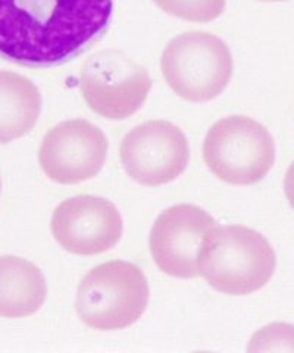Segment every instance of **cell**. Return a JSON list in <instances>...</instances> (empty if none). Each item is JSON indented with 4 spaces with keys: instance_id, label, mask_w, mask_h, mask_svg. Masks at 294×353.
Listing matches in <instances>:
<instances>
[{
    "instance_id": "6",
    "label": "cell",
    "mask_w": 294,
    "mask_h": 353,
    "mask_svg": "<svg viewBox=\"0 0 294 353\" xmlns=\"http://www.w3.org/2000/svg\"><path fill=\"white\" fill-rule=\"evenodd\" d=\"M81 94L89 108L107 119L121 121L143 106L151 80L143 66L123 52L94 53L81 66Z\"/></svg>"
},
{
    "instance_id": "4",
    "label": "cell",
    "mask_w": 294,
    "mask_h": 353,
    "mask_svg": "<svg viewBox=\"0 0 294 353\" xmlns=\"http://www.w3.org/2000/svg\"><path fill=\"white\" fill-rule=\"evenodd\" d=\"M160 66L174 93L189 102L203 103L227 88L233 75V57L220 37L189 31L167 44Z\"/></svg>"
},
{
    "instance_id": "15",
    "label": "cell",
    "mask_w": 294,
    "mask_h": 353,
    "mask_svg": "<svg viewBox=\"0 0 294 353\" xmlns=\"http://www.w3.org/2000/svg\"><path fill=\"white\" fill-rule=\"evenodd\" d=\"M262 2H284V0H262Z\"/></svg>"
},
{
    "instance_id": "10",
    "label": "cell",
    "mask_w": 294,
    "mask_h": 353,
    "mask_svg": "<svg viewBox=\"0 0 294 353\" xmlns=\"http://www.w3.org/2000/svg\"><path fill=\"white\" fill-rule=\"evenodd\" d=\"M215 219L194 205H176L163 211L150 231V253L156 267L171 277H199L198 252Z\"/></svg>"
},
{
    "instance_id": "2",
    "label": "cell",
    "mask_w": 294,
    "mask_h": 353,
    "mask_svg": "<svg viewBox=\"0 0 294 353\" xmlns=\"http://www.w3.org/2000/svg\"><path fill=\"white\" fill-rule=\"evenodd\" d=\"M275 267V252L265 236L243 225H215L198 252L199 274L215 290L231 296L260 290Z\"/></svg>"
},
{
    "instance_id": "14",
    "label": "cell",
    "mask_w": 294,
    "mask_h": 353,
    "mask_svg": "<svg viewBox=\"0 0 294 353\" xmlns=\"http://www.w3.org/2000/svg\"><path fill=\"white\" fill-rule=\"evenodd\" d=\"M284 192L291 208L294 209V162L290 165V168L284 176Z\"/></svg>"
},
{
    "instance_id": "12",
    "label": "cell",
    "mask_w": 294,
    "mask_h": 353,
    "mask_svg": "<svg viewBox=\"0 0 294 353\" xmlns=\"http://www.w3.org/2000/svg\"><path fill=\"white\" fill-rule=\"evenodd\" d=\"M41 112V94L27 77L0 71V145L25 136Z\"/></svg>"
},
{
    "instance_id": "5",
    "label": "cell",
    "mask_w": 294,
    "mask_h": 353,
    "mask_svg": "<svg viewBox=\"0 0 294 353\" xmlns=\"http://www.w3.org/2000/svg\"><path fill=\"white\" fill-rule=\"evenodd\" d=\"M203 159L212 174L233 185L264 180L275 162V143L258 121L233 115L215 123L203 141Z\"/></svg>"
},
{
    "instance_id": "1",
    "label": "cell",
    "mask_w": 294,
    "mask_h": 353,
    "mask_svg": "<svg viewBox=\"0 0 294 353\" xmlns=\"http://www.w3.org/2000/svg\"><path fill=\"white\" fill-rule=\"evenodd\" d=\"M114 0H0V57L54 66L81 54L107 30Z\"/></svg>"
},
{
    "instance_id": "8",
    "label": "cell",
    "mask_w": 294,
    "mask_h": 353,
    "mask_svg": "<svg viewBox=\"0 0 294 353\" xmlns=\"http://www.w3.org/2000/svg\"><path fill=\"white\" fill-rule=\"evenodd\" d=\"M107 148V139L99 127L85 119H68L43 139L39 162L50 180L77 184L101 172Z\"/></svg>"
},
{
    "instance_id": "17",
    "label": "cell",
    "mask_w": 294,
    "mask_h": 353,
    "mask_svg": "<svg viewBox=\"0 0 294 353\" xmlns=\"http://www.w3.org/2000/svg\"><path fill=\"white\" fill-rule=\"evenodd\" d=\"M154 2H158V0H154Z\"/></svg>"
},
{
    "instance_id": "3",
    "label": "cell",
    "mask_w": 294,
    "mask_h": 353,
    "mask_svg": "<svg viewBox=\"0 0 294 353\" xmlns=\"http://www.w3.org/2000/svg\"><path fill=\"white\" fill-rule=\"evenodd\" d=\"M149 303V284L137 265L114 261L93 268L81 280L75 309L94 330L112 331L133 325Z\"/></svg>"
},
{
    "instance_id": "9",
    "label": "cell",
    "mask_w": 294,
    "mask_h": 353,
    "mask_svg": "<svg viewBox=\"0 0 294 353\" xmlns=\"http://www.w3.org/2000/svg\"><path fill=\"white\" fill-rule=\"evenodd\" d=\"M116 206L102 197L77 196L62 202L52 216V233L59 245L80 256L112 249L123 236Z\"/></svg>"
},
{
    "instance_id": "13",
    "label": "cell",
    "mask_w": 294,
    "mask_h": 353,
    "mask_svg": "<svg viewBox=\"0 0 294 353\" xmlns=\"http://www.w3.org/2000/svg\"><path fill=\"white\" fill-rule=\"evenodd\" d=\"M247 352H294V325L275 323L259 330Z\"/></svg>"
},
{
    "instance_id": "7",
    "label": "cell",
    "mask_w": 294,
    "mask_h": 353,
    "mask_svg": "<svg viewBox=\"0 0 294 353\" xmlns=\"http://www.w3.org/2000/svg\"><path fill=\"white\" fill-rule=\"evenodd\" d=\"M125 172L141 185L171 183L186 171L190 149L184 132L168 121H149L132 130L119 148Z\"/></svg>"
},
{
    "instance_id": "11",
    "label": "cell",
    "mask_w": 294,
    "mask_h": 353,
    "mask_svg": "<svg viewBox=\"0 0 294 353\" xmlns=\"http://www.w3.org/2000/svg\"><path fill=\"white\" fill-rule=\"evenodd\" d=\"M48 296L45 275L23 258L0 256V316L24 318L36 314Z\"/></svg>"
},
{
    "instance_id": "16",
    "label": "cell",
    "mask_w": 294,
    "mask_h": 353,
    "mask_svg": "<svg viewBox=\"0 0 294 353\" xmlns=\"http://www.w3.org/2000/svg\"><path fill=\"white\" fill-rule=\"evenodd\" d=\"M0 189H2V181H0Z\"/></svg>"
}]
</instances>
